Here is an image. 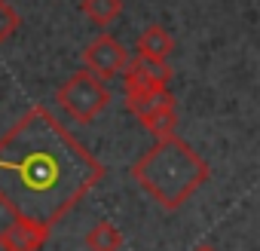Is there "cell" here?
Masks as SVG:
<instances>
[{"instance_id":"cell-14","label":"cell","mask_w":260,"mask_h":251,"mask_svg":"<svg viewBox=\"0 0 260 251\" xmlns=\"http://www.w3.org/2000/svg\"><path fill=\"white\" fill-rule=\"evenodd\" d=\"M0 251H13V248L7 245V239H4V233H0Z\"/></svg>"},{"instance_id":"cell-5","label":"cell","mask_w":260,"mask_h":251,"mask_svg":"<svg viewBox=\"0 0 260 251\" xmlns=\"http://www.w3.org/2000/svg\"><path fill=\"white\" fill-rule=\"evenodd\" d=\"M119 77L125 83V92H144V89H153V86H169L175 71L169 68V61H147V58L135 55V58L125 61Z\"/></svg>"},{"instance_id":"cell-4","label":"cell","mask_w":260,"mask_h":251,"mask_svg":"<svg viewBox=\"0 0 260 251\" xmlns=\"http://www.w3.org/2000/svg\"><path fill=\"white\" fill-rule=\"evenodd\" d=\"M125 61H128V52H125V46L113 34H98L95 40H89L83 46V65H86V71L95 74L104 83L113 80V77H119L122 68H125Z\"/></svg>"},{"instance_id":"cell-8","label":"cell","mask_w":260,"mask_h":251,"mask_svg":"<svg viewBox=\"0 0 260 251\" xmlns=\"http://www.w3.org/2000/svg\"><path fill=\"white\" fill-rule=\"evenodd\" d=\"M138 55L147 61H169V55L175 52V37L162 28V25H147L138 34Z\"/></svg>"},{"instance_id":"cell-7","label":"cell","mask_w":260,"mask_h":251,"mask_svg":"<svg viewBox=\"0 0 260 251\" xmlns=\"http://www.w3.org/2000/svg\"><path fill=\"white\" fill-rule=\"evenodd\" d=\"M0 233H4V239H7V245L13 251H40L46 245V239H49V230L46 227H37V224L19 221V217H13L10 227L0 230Z\"/></svg>"},{"instance_id":"cell-12","label":"cell","mask_w":260,"mask_h":251,"mask_svg":"<svg viewBox=\"0 0 260 251\" xmlns=\"http://www.w3.org/2000/svg\"><path fill=\"white\" fill-rule=\"evenodd\" d=\"M19 25H22L19 10L10 4V0H0V43H7L19 31Z\"/></svg>"},{"instance_id":"cell-3","label":"cell","mask_w":260,"mask_h":251,"mask_svg":"<svg viewBox=\"0 0 260 251\" xmlns=\"http://www.w3.org/2000/svg\"><path fill=\"white\" fill-rule=\"evenodd\" d=\"M55 101L74 122L86 125V122H92L104 113V107L110 104V89H107L104 80H98L95 74H89L83 68V71L71 74L64 80V86H58Z\"/></svg>"},{"instance_id":"cell-9","label":"cell","mask_w":260,"mask_h":251,"mask_svg":"<svg viewBox=\"0 0 260 251\" xmlns=\"http://www.w3.org/2000/svg\"><path fill=\"white\" fill-rule=\"evenodd\" d=\"M80 13H83L92 25L107 28V25H113V22L119 19L122 0H83V4H80Z\"/></svg>"},{"instance_id":"cell-6","label":"cell","mask_w":260,"mask_h":251,"mask_svg":"<svg viewBox=\"0 0 260 251\" xmlns=\"http://www.w3.org/2000/svg\"><path fill=\"white\" fill-rule=\"evenodd\" d=\"M175 104V95L169 92V86H153V89H144V92H125V110L132 113L138 122L162 107H172Z\"/></svg>"},{"instance_id":"cell-10","label":"cell","mask_w":260,"mask_h":251,"mask_svg":"<svg viewBox=\"0 0 260 251\" xmlns=\"http://www.w3.org/2000/svg\"><path fill=\"white\" fill-rule=\"evenodd\" d=\"M86 248L89 251H119L122 248V233L110 221H98L86 233Z\"/></svg>"},{"instance_id":"cell-1","label":"cell","mask_w":260,"mask_h":251,"mask_svg":"<svg viewBox=\"0 0 260 251\" xmlns=\"http://www.w3.org/2000/svg\"><path fill=\"white\" fill-rule=\"evenodd\" d=\"M101 178L104 163L43 104L0 135V205L19 221L52 230Z\"/></svg>"},{"instance_id":"cell-13","label":"cell","mask_w":260,"mask_h":251,"mask_svg":"<svg viewBox=\"0 0 260 251\" xmlns=\"http://www.w3.org/2000/svg\"><path fill=\"white\" fill-rule=\"evenodd\" d=\"M193 251H217L211 242H199V245H193Z\"/></svg>"},{"instance_id":"cell-2","label":"cell","mask_w":260,"mask_h":251,"mask_svg":"<svg viewBox=\"0 0 260 251\" xmlns=\"http://www.w3.org/2000/svg\"><path fill=\"white\" fill-rule=\"evenodd\" d=\"M132 181L166 211H178L208 178V163L178 135L156 138V144L132 163Z\"/></svg>"},{"instance_id":"cell-11","label":"cell","mask_w":260,"mask_h":251,"mask_svg":"<svg viewBox=\"0 0 260 251\" xmlns=\"http://www.w3.org/2000/svg\"><path fill=\"white\" fill-rule=\"evenodd\" d=\"M141 125H144L153 138L178 135V110H175V104H172V107H162V110H156V113H150V116H144Z\"/></svg>"}]
</instances>
